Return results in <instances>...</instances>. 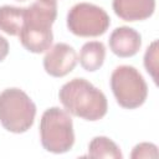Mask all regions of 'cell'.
Listing matches in <instances>:
<instances>
[{"label":"cell","instance_id":"e0dca14e","mask_svg":"<svg viewBox=\"0 0 159 159\" xmlns=\"http://www.w3.org/2000/svg\"><path fill=\"white\" fill-rule=\"evenodd\" d=\"M56 1H57V0H56Z\"/></svg>","mask_w":159,"mask_h":159},{"label":"cell","instance_id":"277c9868","mask_svg":"<svg viewBox=\"0 0 159 159\" xmlns=\"http://www.w3.org/2000/svg\"><path fill=\"white\" fill-rule=\"evenodd\" d=\"M40 139L45 150L62 154L75 144L72 118L66 109L51 107L46 109L40 120Z\"/></svg>","mask_w":159,"mask_h":159},{"label":"cell","instance_id":"8fae6325","mask_svg":"<svg viewBox=\"0 0 159 159\" xmlns=\"http://www.w3.org/2000/svg\"><path fill=\"white\" fill-rule=\"evenodd\" d=\"M26 7H17L11 5L0 6V30L10 36L19 35L24 24Z\"/></svg>","mask_w":159,"mask_h":159},{"label":"cell","instance_id":"9a60e30c","mask_svg":"<svg viewBox=\"0 0 159 159\" xmlns=\"http://www.w3.org/2000/svg\"><path fill=\"white\" fill-rule=\"evenodd\" d=\"M7 53H9V42L4 36L0 35V62L5 60Z\"/></svg>","mask_w":159,"mask_h":159},{"label":"cell","instance_id":"4fadbf2b","mask_svg":"<svg viewBox=\"0 0 159 159\" xmlns=\"http://www.w3.org/2000/svg\"><path fill=\"white\" fill-rule=\"evenodd\" d=\"M144 67L147 72L152 76L157 83V72H158V41L154 40L147 48L144 53Z\"/></svg>","mask_w":159,"mask_h":159},{"label":"cell","instance_id":"2e32d148","mask_svg":"<svg viewBox=\"0 0 159 159\" xmlns=\"http://www.w3.org/2000/svg\"><path fill=\"white\" fill-rule=\"evenodd\" d=\"M17 1H26V0H17Z\"/></svg>","mask_w":159,"mask_h":159},{"label":"cell","instance_id":"9c48e42d","mask_svg":"<svg viewBox=\"0 0 159 159\" xmlns=\"http://www.w3.org/2000/svg\"><path fill=\"white\" fill-rule=\"evenodd\" d=\"M112 7L124 21H142L154 14L155 0H113Z\"/></svg>","mask_w":159,"mask_h":159},{"label":"cell","instance_id":"7c38bea8","mask_svg":"<svg viewBox=\"0 0 159 159\" xmlns=\"http://www.w3.org/2000/svg\"><path fill=\"white\" fill-rule=\"evenodd\" d=\"M89 158H109V159H122L123 154L119 147L108 137H94L88 144Z\"/></svg>","mask_w":159,"mask_h":159},{"label":"cell","instance_id":"6da1fadb","mask_svg":"<svg viewBox=\"0 0 159 159\" xmlns=\"http://www.w3.org/2000/svg\"><path fill=\"white\" fill-rule=\"evenodd\" d=\"M56 17V0H36L26 7L24 24L19 32L21 45L32 53L47 51L52 45V25Z\"/></svg>","mask_w":159,"mask_h":159},{"label":"cell","instance_id":"ba28073f","mask_svg":"<svg viewBox=\"0 0 159 159\" xmlns=\"http://www.w3.org/2000/svg\"><path fill=\"white\" fill-rule=\"evenodd\" d=\"M109 48L118 57H132L138 53L142 46V36L140 34L129 27V26H119L112 31L109 35Z\"/></svg>","mask_w":159,"mask_h":159},{"label":"cell","instance_id":"30bf717a","mask_svg":"<svg viewBox=\"0 0 159 159\" xmlns=\"http://www.w3.org/2000/svg\"><path fill=\"white\" fill-rule=\"evenodd\" d=\"M106 58V46L101 41H88L86 42L78 56L80 65L83 70L88 72H94L99 70Z\"/></svg>","mask_w":159,"mask_h":159},{"label":"cell","instance_id":"7a4b0ae2","mask_svg":"<svg viewBox=\"0 0 159 159\" xmlns=\"http://www.w3.org/2000/svg\"><path fill=\"white\" fill-rule=\"evenodd\" d=\"M58 98L70 114L84 120H99L108 111L104 93L84 78L66 82L58 91Z\"/></svg>","mask_w":159,"mask_h":159},{"label":"cell","instance_id":"5bb4252c","mask_svg":"<svg viewBox=\"0 0 159 159\" xmlns=\"http://www.w3.org/2000/svg\"><path fill=\"white\" fill-rule=\"evenodd\" d=\"M158 157V148L153 143H139L133 148L130 158H157Z\"/></svg>","mask_w":159,"mask_h":159},{"label":"cell","instance_id":"5b68a950","mask_svg":"<svg viewBox=\"0 0 159 159\" xmlns=\"http://www.w3.org/2000/svg\"><path fill=\"white\" fill-rule=\"evenodd\" d=\"M111 89L117 103L125 109L140 107L148 97V86L140 72L129 65L116 67L111 75Z\"/></svg>","mask_w":159,"mask_h":159},{"label":"cell","instance_id":"3957f363","mask_svg":"<svg viewBox=\"0 0 159 159\" xmlns=\"http://www.w3.org/2000/svg\"><path fill=\"white\" fill-rule=\"evenodd\" d=\"M36 116V106L20 88H6L0 93V124L11 133L27 132Z\"/></svg>","mask_w":159,"mask_h":159},{"label":"cell","instance_id":"8992f818","mask_svg":"<svg viewBox=\"0 0 159 159\" xmlns=\"http://www.w3.org/2000/svg\"><path fill=\"white\" fill-rule=\"evenodd\" d=\"M109 25V15L94 4L78 2L67 12V27L80 37L101 36L108 30Z\"/></svg>","mask_w":159,"mask_h":159},{"label":"cell","instance_id":"52a82bcc","mask_svg":"<svg viewBox=\"0 0 159 159\" xmlns=\"http://www.w3.org/2000/svg\"><path fill=\"white\" fill-rule=\"evenodd\" d=\"M77 61L75 48L67 43L58 42L47 50L43 57V68L52 77H63L76 67Z\"/></svg>","mask_w":159,"mask_h":159}]
</instances>
